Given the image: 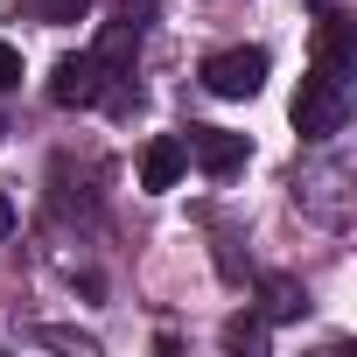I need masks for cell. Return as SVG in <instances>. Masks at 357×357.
Instances as JSON below:
<instances>
[{
	"mask_svg": "<svg viewBox=\"0 0 357 357\" xmlns=\"http://www.w3.org/2000/svg\"><path fill=\"white\" fill-rule=\"evenodd\" d=\"M91 56H98L112 77H133V63H140V22H133V15H126V22H105L98 43H91Z\"/></svg>",
	"mask_w": 357,
	"mask_h": 357,
	"instance_id": "cell-6",
	"label": "cell"
},
{
	"mask_svg": "<svg viewBox=\"0 0 357 357\" xmlns=\"http://www.w3.org/2000/svg\"><path fill=\"white\" fill-rule=\"evenodd\" d=\"M315 63L336 70V77H350V22H343V15H322V29H315Z\"/></svg>",
	"mask_w": 357,
	"mask_h": 357,
	"instance_id": "cell-7",
	"label": "cell"
},
{
	"mask_svg": "<svg viewBox=\"0 0 357 357\" xmlns=\"http://www.w3.org/2000/svg\"><path fill=\"white\" fill-rule=\"evenodd\" d=\"M140 8H154V0H126V15H133V22H140Z\"/></svg>",
	"mask_w": 357,
	"mask_h": 357,
	"instance_id": "cell-11",
	"label": "cell"
},
{
	"mask_svg": "<svg viewBox=\"0 0 357 357\" xmlns=\"http://www.w3.org/2000/svg\"><path fill=\"white\" fill-rule=\"evenodd\" d=\"M50 98H56V105H98V98H105L112 112H126V105H133L126 77H112L91 50H77V56H63V63L50 70Z\"/></svg>",
	"mask_w": 357,
	"mask_h": 357,
	"instance_id": "cell-1",
	"label": "cell"
},
{
	"mask_svg": "<svg viewBox=\"0 0 357 357\" xmlns=\"http://www.w3.org/2000/svg\"><path fill=\"white\" fill-rule=\"evenodd\" d=\"M343 119H350V77L315 63L301 77V91H294V126H301V140H336Z\"/></svg>",
	"mask_w": 357,
	"mask_h": 357,
	"instance_id": "cell-2",
	"label": "cell"
},
{
	"mask_svg": "<svg viewBox=\"0 0 357 357\" xmlns=\"http://www.w3.org/2000/svg\"><path fill=\"white\" fill-rule=\"evenodd\" d=\"M190 154H197V168L204 175H218V183H231V175L252 161V140L245 133H225V126H190V140H183Z\"/></svg>",
	"mask_w": 357,
	"mask_h": 357,
	"instance_id": "cell-3",
	"label": "cell"
},
{
	"mask_svg": "<svg viewBox=\"0 0 357 357\" xmlns=\"http://www.w3.org/2000/svg\"><path fill=\"white\" fill-rule=\"evenodd\" d=\"M0 140H8V119H0Z\"/></svg>",
	"mask_w": 357,
	"mask_h": 357,
	"instance_id": "cell-12",
	"label": "cell"
},
{
	"mask_svg": "<svg viewBox=\"0 0 357 357\" xmlns=\"http://www.w3.org/2000/svg\"><path fill=\"white\" fill-rule=\"evenodd\" d=\"M29 15H43V22H84L91 15V0H22Z\"/></svg>",
	"mask_w": 357,
	"mask_h": 357,
	"instance_id": "cell-8",
	"label": "cell"
},
{
	"mask_svg": "<svg viewBox=\"0 0 357 357\" xmlns=\"http://www.w3.org/2000/svg\"><path fill=\"white\" fill-rule=\"evenodd\" d=\"M183 168H190L183 133H154V140L140 147V190H175V183H183Z\"/></svg>",
	"mask_w": 357,
	"mask_h": 357,
	"instance_id": "cell-5",
	"label": "cell"
},
{
	"mask_svg": "<svg viewBox=\"0 0 357 357\" xmlns=\"http://www.w3.org/2000/svg\"><path fill=\"white\" fill-rule=\"evenodd\" d=\"M8 231H15V197L0 190V238H8Z\"/></svg>",
	"mask_w": 357,
	"mask_h": 357,
	"instance_id": "cell-10",
	"label": "cell"
},
{
	"mask_svg": "<svg viewBox=\"0 0 357 357\" xmlns=\"http://www.w3.org/2000/svg\"><path fill=\"white\" fill-rule=\"evenodd\" d=\"M204 84H211L218 98H252V91L266 84V50H218V56L204 63Z\"/></svg>",
	"mask_w": 357,
	"mask_h": 357,
	"instance_id": "cell-4",
	"label": "cell"
},
{
	"mask_svg": "<svg viewBox=\"0 0 357 357\" xmlns=\"http://www.w3.org/2000/svg\"><path fill=\"white\" fill-rule=\"evenodd\" d=\"M15 84H22V50L0 43V91H15Z\"/></svg>",
	"mask_w": 357,
	"mask_h": 357,
	"instance_id": "cell-9",
	"label": "cell"
}]
</instances>
